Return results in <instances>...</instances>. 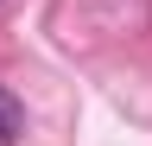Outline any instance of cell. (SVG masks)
I'll return each instance as SVG.
<instances>
[{
	"instance_id": "6da1fadb",
	"label": "cell",
	"mask_w": 152,
	"mask_h": 146,
	"mask_svg": "<svg viewBox=\"0 0 152 146\" xmlns=\"http://www.w3.org/2000/svg\"><path fill=\"white\" fill-rule=\"evenodd\" d=\"M19 127H26V108L0 89V140H19Z\"/></svg>"
}]
</instances>
